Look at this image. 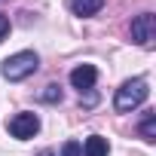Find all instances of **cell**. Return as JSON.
I'll return each instance as SVG.
<instances>
[{"mask_svg": "<svg viewBox=\"0 0 156 156\" xmlns=\"http://www.w3.org/2000/svg\"><path fill=\"white\" fill-rule=\"evenodd\" d=\"M147 80H141V76H135V80H126L119 89H116V98H113V107L119 113H129L135 107H141L147 101Z\"/></svg>", "mask_w": 156, "mask_h": 156, "instance_id": "cell-1", "label": "cell"}, {"mask_svg": "<svg viewBox=\"0 0 156 156\" xmlns=\"http://www.w3.org/2000/svg\"><path fill=\"white\" fill-rule=\"evenodd\" d=\"M40 67V58H37V52H16V55H9L3 64H0V73L6 76L9 83H19V80H25V76H31L34 70Z\"/></svg>", "mask_w": 156, "mask_h": 156, "instance_id": "cell-2", "label": "cell"}, {"mask_svg": "<svg viewBox=\"0 0 156 156\" xmlns=\"http://www.w3.org/2000/svg\"><path fill=\"white\" fill-rule=\"evenodd\" d=\"M132 40L138 46H153V40H156V19H153V12H141L138 19H132Z\"/></svg>", "mask_w": 156, "mask_h": 156, "instance_id": "cell-3", "label": "cell"}, {"mask_svg": "<svg viewBox=\"0 0 156 156\" xmlns=\"http://www.w3.org/2000/svg\"><path fill=\"white\" fill-rule=\"evenodd\" d=\"M37 132H40L37 113H16V116L9 119V135L19 138V141H28V138H34Z\"/></svg>", "mask_w": 156, "mask_h": 156, "instance_id": "cell-4", "label": "cell"}, {"mask_svg": "<svg viewBox=\"0 0 156 156\" xmlns=\"http://www.w3.org/2000/svg\"><path fill=\"white\" fill-rule=\"evenodd\" d=\"M95 80H98L95 64H76V67L70 70V86L80 89V92H89V89L95 86Z\"/></svg>", "mask_w": 156, "mask_h": 156, "instance_id": "cell-5", "label": "cell"}, {"mask_svg": "<svg viewBox=\"0 0 156 156\" xmlns=\"http://www.w3.org/2000/svg\"><path fill=\"white\" fill-rule=\"evenodd\" d=\"M107 153H110L107 138H101V135L86 138V144H83V156H107Z\"/></svg>", "mask_w": 156, "mask_h": 156, "instance_id": "cell-6", "label": "cell"}, {"mask_svg": "<svg viewBox=\"0 0 156 156\" xmlns=\"http://www.w3.org/2000/svg\"><path fill=\"white\" fill-rule=\"evenodd\" d=\"M67 6H70L76 16H95V12L104 6V0H67Z\"/></svg>", "mask_w": 156, "mask_h": 156, "instance_id": "cell-7", "label": "cell"}, {"mask_svg": "<svg viewBox=\"0 0 156 156\" xmlns=\"http://www.w3.org/2000/svg\"><path fill=\"white\" fill-rule=\"evenodd\" d=\"M141 138L144 141H156V113L147 110L144 119H141Z\"/></svg>", "mask_w": 156, "mask_h": 156, "instance_id": "cell-8", "label": "cell"}, {"mask_svg": "<svg viewBox=\"0 0 156 156\" xmlns=\"http://www.w3.org/2000/svg\"><path fill=\"white\" fill-rule=\"evenodd\" d=\"M40 101H46V104H55V101H61V86L49 83V86L40 92Z\"/></svg>", "mask_w": 156, "mask_h": 156, "instance_id": "cell-9", "label": "cell"}, {"mask_svg": "<svg viewBox=\"0 0 156 156\" xmlns=\"http://www.w3.org/2000/svg\"><path fill=\"white\" fill-rule=\"evenodd\" d=\"M61 156H83V144H80V141H64Z\"/></svg>", "mask_w": 156, "mask_h": 156, "instance_id": "cell-10", "label": "cell"}, {"mask_svg": "<svg viewBox=\"0 0 156 156\" xmlns=\"http://www.w3.org/2000/svg\"><path fill=\"white\" fill-rule=\"evenodd\" d=\"M6 34H9V19H6V16H0V40H3Z\"/></svg>", "mask_w": 156, "mask_h": 156, "instance_id": "cell-11", "label": "cell"}, {"mask_svg": "<svg viewBox=\"0 0 156 156\" xmlns=\"http://www.w3.org/2000/svg\"><path fill=\"white\" fill-rule=\"evenodd\" d=\"M37 156H55V153H52V150H40Z\"/></svg>", "mask_w": 156, "mask_h": 156, "instance_id": "cell-12", "label": "cell"}]
</instances>
